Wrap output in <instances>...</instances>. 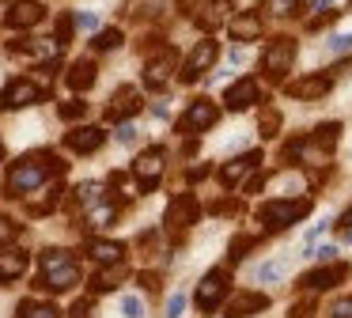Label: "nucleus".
Wrapping results in <instances>:
<instances>
[{
    "label": "nucleus",
    "instance_id": "1",
    "mask_svg": "<svg viewBox=\"0 0 352 318\" xmlns=\"http://www.w3.org/2000/svg\"><path fill=\"white\" fill-rule=\"evenodd\" d=\"M61 171H65V163L54 156V151H34V156H23L19 163L8 167L4 186H8L12 197H23V193H31V189L46 186L50 178H57Z\"/></svg>",
    "mask_w": 352,
    "mask_h": 318
},
{
    "label": "nucleus",
    "instance_id": "2",
    "mask_svg": "<svg viewBox=\"0 0 352 318\" xmlns=\"http://www.w3.org/2000/svg\"><path fill=\"white\" fill-rule=\"evenodd\" d=\"M307 212H311L307 197H299V201H265L258 209V224H265V231H284V227L299 224Z\"/></svg>",
    "mask_w": 352,
    "mask_h": 318
},
{
    "label": "nucleus",
    "instance_id": "3",
    "mask_svg": "<svg viewBox=\"0 0 352 318\" xmlns=\"http://www.w3.org/2000/svg\"><path fill=\"white\" fill-rule=\"evenodd\" d=\"M292 61H296V38H273L265 45V53H261V65H265L269 80H284Z\"/></svg>",
    "mask_w": 352,
    "mask_h": 318
},
{
    "label": "nucleus",
    "instance_id": "4",
    "mask_svg": "<svg viewBox=\"0 0 352 318\" xmlns=\"http://www.w3.org/2000/svg\"><path fill=\"white\" fill-rule=\"evenodd\" d=\"M228 299V269H212L205 280L197 284V295H193V303H197V310H205V315H212L220 303Z\"/></svg>",
    "mask_w": 352,
    "mask_h": 318
},
{
    "label": "nucleus",
    "instance_id": "5",
    "mask_svg": "<svg viewBox=\"0 0 352 318\" xmlns=\"http://www.w3.org/2000/svg\"><path fill=\"white\" fill-rule=\"evenodd\" d=\"M163 148H148L137 156V163H133V178H137V189L140 193H152L155 186H160L163 178Z\"/></svg>",
    "mask_w": 352,
    "mask_h": 318
},
{
    "label": "nucleus",
    "instance_id": "6",
    "mask_svg": "<svg viewBox=\"0 0 352 318\" xmlns=\"http://www.w3.org/2000/svg\"><path fill=\"white\" fill-rule=\"evenodd\" d=\"M216 118H220V110H216L212 98H193L190 106H186V114L178 118V133H201V129H212Z\"/></svg>",
    "mask_w": 352,
    "mask_h": 318
},
{
    "label": "nucleus",
    "instance_id": "7",
    "mask_svg": "<svg viewBox=\"0 0 352 318\" xmlns=\"http://www.w3.org/2000/svg\"><path fill=\"white\" fill-rule=\"evenodd\" d=\"M201 216V204L193 193H178L175 201L167 204V212H163V224H167V231H186V227H193Z\"/></svg>",
    "mask_w": 352,
    "mask_h": 318
},
{
    "label": "nucleus",
    "instance_id": "8",
    "mask_svg": "<svg viewBox=\"0 0 352 318\" xmlns=\"http://www.w3.org/2000/svg\"><path fill=\"white\" fill-rule=\"evenodd\" d=\"M38 288H46V292H69L72 284H80V265L76 257H69V262H57V265H46L42 269V277L34 280Z\"/></svg>",
    "mask_w": 352,
    "mask_h": 318
},
{
    "label": "nucleus",
    "instance_id": "9",
    "mask_svg": "<svg viewBox=\"0 0 352 318\" xmlns=\"http://www.w3.org/2000/svg\"><path fill=\"white\" fill-rule=\"evenodd\" d=\"M46 91L34 80H12L8 87L0 91V110H23V106H34Z\"/></svg>",
    "mask_w": 352,
    "mask_h": 318
},
{
    "label": "nucleus",
    "instance_id": "10",
    "mask_svg": "<svg viewBox=\"0 0 352 318\" xmlns=\"http://www.w3.org/2000/svg\"><path fill=\"white\" fill-rule=\"evenodd\" d=\"M216 53H220V50H216L212 38H201V42L193 45V53L186 57V65H182V83H193L201 72H205V68H212Z\"/></svg>",
    "mask_w": 352,
    "mask_h": 318
},
{
    "label": "nucleus",
    "instance_id": "11",
    "mask_svg": "<svg viewBox=\"0 0 352 318\" xmlns=\"http://www.w3.org/2000/svg\"><path fill=\"white\" fill-rule=\"evenodd\" d=\"M4 19H8L12 30H27V27H38V23L46 19V8H42L38 0H16V4L4 12Z\"/></svg>",
    "mask_w": 352,
    "mask_h": 318
},
{
    "label": "nucleus",
    "instance_id": "12",
    "mask_svg": "<svg viewBox=\"0 0 352 318\" xmlns=\"http://www.w3.org/2000/svg\"><path fill=\"white\" fill-rule=\"evenodd\" d=\"M65 144H69V151H76V156H91V151H99L102 144H107V133H102L99 125H80V129H72V133H65Z\"/></svg>",
    "mask_w": 352,
    "mask_h": 318
},
{
    "label": "nucleus",
    "instance_id": "13",
    "mask_svg": "<svg viewBox=\"0 0 352 318\" xmlns=\"http://www.w3.org/2000/svg\"><path fill=\"white\" fill-rule=\"evenodd\" d=\"M175 50H160L152 61L144 65V87H152V91H160V87H167V80H170V72H175Z\"/></svg>",
    "mask_w": 352,
    "mask_h": 318
},
{
    "label": "nucleus",
    "instance_id": "14",
    "mask_svg": "<svg viewBox=\"0 0 352 318\" xmlns=\"http://www.w3.org/2000/svg\"><path fill=\"white\" fill-rule=\"evenodd\" d=\"M140 91L137 87H118L114 91V98H110V106H107V121H129L133 114H140Z\"/></svg>",
    "mask_w": 352,
    "mask_h": 318
},
{
    "label": "nucleus",
    "instance_id": "15",
    "mask_svg": "<svg viewBox=\"0 0 352 318\" xmlns=\"http://www.w3.org/2000/svg\"><path fill=\"white\" fill-rule=\"evenodd\" d=\"M261 98V87H258V80L254 76H243V80H235L228 87V95H223V103H228V110H246L250 103H258Z\"/></svg>",
    "mask_w": 352,
    "mask_h": 318
},
{
    "label": "nucleus",
    "instance_id": "16",
    "mask_svg": "<svg viewBox=\"0 0 352 318\" xmlns=\"http://www.w3.org/2000/svg\"><path fill=\"white\" fill-rule=\"evenodd\" d=\"M265 307H269L265 292H235L228 299V318H250V315H261Z\"/></svg>",
    "mask_w": 352,
    "mask_h": 318
},
{
    "label": "nucleus",
    "instance_id": "17",
    "mask_svg": "<svg viewBox=\"0 0 352 318\" xmlns=\"http://www.w3.org/2000/svg\"><path fill=\"white\" fill-rule=\"evenodd\" d=\"M329 87H333V80L318 72V76H303V80H292L284 91H288L292 98H303V103H307V98H322V95H329Z\"/></svg>",
    "mask_w": 352,
    "mask_h": 318
},
{
    "label": "nucleus",
    "instance_id": "18",
    "mask_svg": "<svg viewBox=\"0 0 352 318\" xmlns=\"http://www.w3.org/2000/svg\"><path fill=\"white\" fill-rule=\"evenodd\" d=\"M349 277V265H329V269H311L299 277V288H307V292H318V288H333L337 280Z\"/></svg>",
    "mask_w": 352,
    "mask_h": 318
},
{
    "label": "nucleus",
    "instance_id": "19",
    "mask_svg": "<svg viewBox=\"0 0 352 318\" xmlns=\"http://www.w3.org/2000/svg\"><path fill=\"white\" fill-rule=\"evenodd\" d=\"M228 30H231V38H235V42H258V38H261V15H254V12L231 15Z\"/></svg>",
    "mask_w": 352,
    "mask_h": 318
},
{
    "label": "nucleus",
    "instance_id": "20",
    "mask_svg": "<svg viewBox=\"0 0 352 318\" xmlns=\"http://www.w3.org/2000/svg\"><path fill=\"white\" fill-rule=\"evenodd\" d=\"M254 163H261V151H243V156H235V159H231V163L220 171V182H223V186H239V178H243V174L250 171Z\"/></svg>",
    "mask_w": 352,
    "mask_h": 318
},
{
    "label": "nucleus",
    "instance_id": "21",
    "mask_svg": "<svg viewBox=\"0 0 352 318\" xmlns=\"http://www.w3.org/2000/svg\"><path fill=\"white\" fill-rule=\"evenodd\" d=\"M27 273V254L23 250H8V254H0V284H8V280L23 277Z\"/></svg>",
    "mask_w": 352,
    "mask_h": 318
},
{
    "label": "nucleus",
    "instance_id": "22",
    "mask_svg": "<svg viewBox=\"0 0 352 318\" xmlns=\"http://www.w3.org/2000/svg\"><path fill=\"white\" fill-rule=\"evenodd\" d=\"M118 280H125V265H122V262H110V265H102V269L95 273L91 292H114Z\"/></svg>",
    "mask_w": 352,
    "mask_h": 318
},
{
    "label": "nucleus",
    "instance_id": "23",
    "mask_svg": "<svg viewBox=\"0 0 352 318\" xmlns=\"http://www.w3.org/2000/svg\"><path fill=\"white\" fill-rule=\"evenodd\" d=\"M87 254L95 257L99 265H110V262H122V254H125V246L122 242H107V239H95L91 246H87Z\"/></svg>",
    "mask_w": 352,
    "mask_h": 318
},
{
    "label": "nucleus",
    "instance_id": "24",
    "mask_svg": "<svg viewBox=\"0 0 352 318\" xmlns=\"http://www.w3.org/2000/svg\"><path fill=\"white\" fill-rule=\"evenodd\" d=\"M231 4H235V0H212V4L205 8V15H197V23H201L205 30H216L220 23H228V12H231Z\"/></svg>",
    "mask_w": 352,
    "mask_h": 318
},
{
    "label": "nucleus",
    "instance_id": "25",
    "mask_svg": "<svg viewBox=\"0 0 352 318\" xmlns=\"http://www.w3.org/2000/svg\"><path fill=\"white\" fill-rule=\"evenodd\" d=\"M65 80H69L72 91H87L95 83V65H91V61H76V65L69 68V76H65Z\"/></svg>",
    "mask_w": 352,
    "mask_h": 318
},
{
    "label": "nucleus",
    "instance_id": "26",
    "mask_svg": "<svg viewBox=\"0 0 352 318\" xmlns=\"http://www.w3.org/2000/svg\"><path fill=\"white\" fill-rule=\"evenodd\" d=\"M114 220H118V209L110 201H99V204L87 209V227H95V231H99V227H110Z\"/></svg>",
    "mask_w": 352,
    "mask_h": 318
},
{
    "label": "nucleus",
    "instance_id": "27",
    "mask_svg": "<svg viewBox=\"0 0 352 318\" xmlns=\"http://www.w3.org/2000/svg\"><path fill=\"white\" fill-rule=\"evenodd\" d=\"M19 318H61V310L42 299H23L19 303Z\"/></svg>",
    "mask_w": 352,
    "mask_h": 318
},
{
    "label": "nucleus",
    "instance_id": "28",
    "mask_svg": "<svg viewBox=\"0 0 352 318\" xmlns=\"http://www.w3.org/2000/svg\"><path fill=\"white\" fill-rule=\"evenodd\" d=\"M337 136H341V125H337V121H326V125H318V129H314V136H311V140L318 144L322 151H333V148H337Z\"/></svg>",
    "mask_w": 352,
    "mask_h": 318
},
{
    "label": "nucleus",
    "instance_id": "29",
    "mask_svg": "<svg viewBox=\"0 0 352 318\" xmlns=\"http://www.w3.org/2000/svg\"><path fill=\"white\" fill-rule=\"evenodd\" d=\"M61 197H65V189H61V186H50V189H46V197H42V201H31L27 209H31L34 216H46V212H54L57 204H61Z\"/></svg>",
    "mask_w": 352,
    "mask_h": 318
},
{
    "label": "nucleus",
    "instance_id": "30",
    "mask_svg": "<svg viewBox=\"0 0 352 318\" xmlns=\"http://www.w3.org/2000/svg\"><path fill=\"white\" fill-rule=\"evenodd\" d=\"M118 45H122V30H99V34L91 38V50L95 53H110V50H118Z\"/></svg>",
    "mask_w": 352,
    "mask_h": 318
},
{
    "label": "nucleus",
    "instance_id": "31",
    "mask_svg": "<svg viewBox=\"0 0 352 318\" xmlns=\"http://www.w3.org/2000/svg\"><path fill=\"white\" fill-rule=\"evenodd\" d=\"M110 186L118 189V197H122V201H129V197H137V193H140V189H137V178L129 182V174H122V171L110 174Z\"/></svg>",
    "mask_w": 352,
    "mask_h": 318
},
{
    "label": "nucleus",
    "instance_id": "32",
    "mask_svg": "<svg viewBox=\"0 0 352 318\" xmlns=\"http://www.w3.org/2000/svg\"><path fill=\"white\" fill-rule=\"evenodd\" d=\"M250 246H258V235H239L235 242H231V250H228V262L235 265V262H243L246 257V250Z\"/></svg>",
    "mask_w": 352,
    "mask_h": 318
},
{
    "label": "nucleus",
    "instance_id": "33",
    "mask_svg": "<svg viewBox=\"0 0 352 318\" xmlns=\"http://www.w3.org/2000/svg\"><path fill=\"white\" fill-rule=\"evenodd\" d=\"M76 201L84 204V209H91V204H99V201H102V186H99V182H84V186L76 189Z\"/></svg>",
    "mask_w": 352,
    "mask_h": 318
},
{
    "label": "nucleus",
    "instance_id": "34",
    "mask_svg": "<svg viewBox=\"0 0 352 318\" xmlns=\"http://www.w3.org/2000/svg\"><path fill=\"white\" fill-rule=\"evenodd\" d=\"M299 4H303V0H261V8H265L269 15H296Z\"/></svg>",
    "mask_w": 352,
    "mask_h": 318
},
{
    "label": "nucleus",
    "instance_id": "35",
    "mask_svg": "<svg viewBox=\"0 0 352 318\" xmlns=\"http://www.w3.org/2000/svg\"><path fill=\"white\" fill-rule=\"evenodd\" d=\"M280 277H284V262H265V265L258 269V280H261V284H273V280H280Z\"/></svg>",
    "mask_w": 352,
    "mask_h": 318
},
{
    "label": "nucleus",
    "instance_id": "36",
    "mask_svg": "<svg viewBox=\"0 0 352 318\" xmlns=\"http://www.w3.org/2000/svg\"><path fill=\"white\" fill-rule=\"evenodd\" d=\"M258 129H261V136H276V129H280V114L265 110V114H261V121H258Z\"/></svg>",
    "mask_w": 352,
    "mask_h": 318
},
{
    "label": "nucleus",
    "instance_id": "37",
    "mask_svg": "<svg viewBox=\"0 0 352 318\" xmlns=\"http://www.w3.org/2000/svg\"><path fill=\"white\" fill-rule=\"evenodd\" d=\"M87 114V103H80V98H72V103H61V118L65 121H80Z\"/></svg>",
    "mask_w": 352,
    "mask_h": 318
},
{
    "label": "nucleus",
    "instance_id": "38",
    "mask_svg": "<svg viewBox=\"0 0 352 318\" xmlns=\"http://www.w3.org/2000/svg\"><path fill=\"white\" fill-rule=\"evenodd\" d=\"M72 27H76V19H72V15H61V19H57V45H65L72 38Z\"/></svg>",
    "mask_w": 352,
    "mask_h": 318
},
{
    "label": "nucleus",
    "instance_id": "39",
    "mask_svg": "<svg viewBox=\"0 0 352 318\" xmlns=\"http://www.w3.org/2000/svg\"><path fill=\"white\" fill-rule=\"evenodd\" d=\"M122 315L125 318H140V315H144V303H140L137 295H125V299H122Z\"/></svg>",
    "mask_w": 352,
    "mask_h": 318
},
{
    "label": "nucleus",
    "instance_id": "40",
    "mask_svg": "<svg viewBox=\"0 0 352 318\" xmlns=\"http://www.w3.org/2000/svg\"><path fill=\"white\" fill-rule=\"evenodd\" d=\"M19 235V224H12L8 216H0V246H4V242H12Z\"/></svg>",
    "mask_w": 352,
    "mask_h": 318
},
{
    "label": "nucleus",
    "instance_id": "41",
    "mask_svg": "<svg viewBox=\"0 0 352 318\" xmlns=\"http://www.w3.org/2000/svg\"><path fill=\"white\" fill-rule=\"evenodd\" d=\"M329 318H352V295H344V299H337L333 307H329Z\"/></svg>",
    "mask_w": 352,
    "mask_h": 318
},
{
    "label": "nucleus",
    "instance_id": "42",
    "mask_svg": "<svg viewBox=\"0 0 352 318\" xmlns=\"http://www.w3.org/2000/svg\"><path fill=\"white\" fill-rule=\"evenodd\" d=\"M182 310H186V295L175 292V295H170V303H167V318H182Z\"/></svg>",
    "mask_w": 352,
    "mask_h": 318
},
{
    "label": "nucleus",
    "instance_id": "43",
    "mask_svg": "<svg viewBox=\"0 0 352 318\" xmlns=\"http://www.w3.org/2000/svg\"><path fill=\"white\" fill-rule=\"evenodd\" d=\"M326 45H329L333 53H349V50H352V34H333Z\"/></svg>",
    "mask_w": 352,
    "mask_h": 318
},
{
    "label": "nucleus",
    "instance_id": "44",
    "mask_svg": "<svg viewBox=\"0 0 352 318\" xmlns=\"http://www.w3.org/2000/svg\"><path fill=\"white\" fill-rule=\"evenodd\" d=\"M288 318H314V299H303L288 310Z\"/></svg>",
    "mask_w": 352,
    "mask_h": 318
},
{
    "label": "nucleus",
    "instance_id": "45",
    "mask_svg": "<svg viewBox=\"0 0 352 318\" xmlns=\"http://www.w3.org/2000/svg\"><path fill=\"white\" fill-rule=\"evenodd\" d=\"M261 186H265V171H254V174H250V178H246V182H243V189H246V193H258V189H261Z\"/></svg>",
    "mask_w": 352,
    "mask_h": 318
},
{
    "label": "nucleus",
    "instance_id": "46",
    "mask_svg": "<svg viewBox=\"0 0 352 318\" xmlns=\"http://www.w3.org/2000/svg\"><path fill=\"white\" fill-rule=\"evenodd\" d=\"M118 140H122V144H133V140H137V129H133L129 121H122V125H118Z\"/></svg>",
    "mask_w": 352,
    "mask_h": 318
},
{
    "label": "nucleus",
    "instance_id": "47",
    "mask_svg": "<svg viewBox=\"0 0 352 318\" xmlns=\"http://www.w3.org/2000/svg\"><path fill=\"white\" fill-rule=\"evenodd\" d=\"M69 318H91V303H87V299H80L76 307L69 310Z\"/></svg>",
    "mask_w": 352,
    "mask_h": 318
},
{
    "label": "nucleus",
    "instance_id": "48",
    "mask_svg": "<svg viewBox=\"0 0 352 318\" xmlns=\"http://www.w3.org/2000/svg\"><path fill=\"white\" fill-rule=\"evenodd\" d=\"M140 284H144L148 292H155V288H160V277H155V273H140Z\"/></svg>",
    "mask_w": 352,
    "mask_h": 318
},
{
    "label": "nucleus",
    "instance_id": "49",
    "mask_svg": "<svg viewBox=\"0 0 352 318\" xmlns=\"http://www.w3.org/2000/svg\"><path fill=\"white\" fill-rule=\"evenodd\" d=\"M212 212H220V216H228V212H239V204H235V201H220V204H212Z\"/></svg>",
    "mask_w": 352,
    "mask_h": 318
},
{
    "label": "nucleus",
    "instance_id": "50",
    "mask_svg": "<svg viewBox=\"0 0 352 318\" xmlns=\"http://www.w3.org/2000/svg\"><path fill=\"white\" fill-rule=\"evenodd\" d=\"M76 23H80V27L91 30V27H95V15H91V12H84V15H76Z\"/></svg>",
    "mask_w": 352,
    "mask_h": 318
},
{
    "label": "nucleus",
    "instance_id": "51",
    "mask_svg": "<svg viewBox=\"0 0 352 318\" xmlns=\"http://www.w3.org/2000/svg\"><path fill=\"white\" fill-rule=\"evenodd\" d=\"M205 174H208V167H205V163H201V167H190V182L205 178Z\"/></svg>",
    "mask_w": 352,
    "mask_h": 318
},
{
    "label": "nucleus",
    "instance_id": "52",
    "mask_svg": "<svg viewBox=\"0 0 352 318\" xmlns=\"http://www.w3.org/2000/svg\"><path fill=\"white\" fill-rule=\"evenodd\" d=\"M337 227H341V231H349V227H352V209H349V212H344V216H341V220H337Z\"/></svg>",
    "mask_w": 352,
    "mask_h": 318
},
{
    "label": "nucleus",
    "instance_id": "53",
    "mask_svg": "<svg viewBox=\"0 0 352 318\" xmlns=\"http://www.w3.org/2000/svg\"><path fill=\"white\" fill-rule=\"evenodd\" d=\"M333 254H337L333 246H322V250H318V257H322V262H333Z\"/></svg>",
    "mask_w": 352,
    "mask_h": 318
},
{
    "label": "nucleus",
    "instance_id": "54",
    "mask_svg": "<svg viewBox=\"0 0 352 318\" xmlns=\"http://www.w3.org/2000/svg\"><path fill=\"white\" fill-rule=\"evenodd\" d=\"M344 239H349V242H352V227H349V231H344Z\"/></svg>",
    "mask_w": 352,
    "mask_h": 318
},
{
    "label": "nucleus",
    "instance_id": "55",
    "mask_svg": "<svg viewBox=\"0 0 352 318\" xmlns=\"http://www.w3.org/2000/svg\"><path fill=\"white\" fill-rule=\"evenodd\" d=\"M0 156H4V148H0Z\"/></svg>",
    "mask_w": 352,
    "mask_h": 318
}]
</instances>
